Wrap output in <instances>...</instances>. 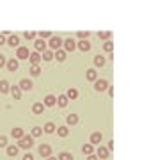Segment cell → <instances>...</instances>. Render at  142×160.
<instances>
[{
    "label": "cell",
    "mask_w": 142,
    "mask_h": 160,
    "mask_svg": "<svg viewBox=\"0 0 142 160\" xmlns=\"http://www.w3.org/2000/svg\"><path fill=\"white\" fill-rule=\"evenodd\" d=\"M48 50H51V52H55V50H61L62 48V39L59 38V36H51L50 38V41H48Z\"/></svg>",
    "instance_id": "cell-2"
},
{
    "label": "cell",
    "mask_w": 142,
    "mask_h": 160,
    "mask_svg": "<svg viewBox=\"0 0 142 160\" xmlns=\"http://www.w3.org/2000/svg\"><path fill=\"white\" fill-rule=\"evenodd\" d=\"M28 61L32 62V66H39V62H41V53H37V52H32V53L28 55Z\"/></svg>",
    "instance_id": "cell-12"
},
{
    "label": "cell",
    "mask_w": 142,
    "mask_h": 160,
    "mask_svg": "<svg viewBox=\"0 0 142 160\" xmlns=\"http://www.w3.org/2000/svg\"><path fill=\"white\" fill-rule=\"evenodd\" d=\"M53 57H55L59 62H62V61H66V52H64L62 48H61V50H55L53 52Z\"/></svg>",
    "instance_id": "cell-20"
},
{
    "label": "cell",
    "mask_w": 142,
    "mask_h": 160,
    "mask_svg": "<svg viewBox=\"0 0 142 160\" xmlns=\"http://www.w3.org/2000/svg\"><path fill=\"white\" fill-rule=\"evenodd\" d=\"M92 61H94V66H96V68H103V66H105V62H107V61H105V57H103V55H100V53H98V55H94V59H92Z\"/></svg>",
    "instance_id": "cell-16"
},
{
    "label": "cell",
    "mask_w": 142,
    "mask_h": 160,
    "mask_svg": "<svg viewBox=\"0 0 142 160\" xmlns=\"http://www.w3.org/2000/svg\"><path fill=\"white\" fill-rule=\"evenodd\" d=\"M103 50L108 52V53H114V43H112V41H105V45H103Z\"/></svg>",
    "instance_id": "cell-34"
},
{
    "label": "cell",
    "mask_w": 142,
    "mask_h": 160,
    "mask_svg": "<svg viewBox=\"0 0 142 160\" xmlns=\"http://www.w3.org/2000/svg\"><path fill=\"white\" fill-rule=\"evenodd\" d=\"M22 160H34V155L32 153H27V155H23V158Z\"/></svg>",
    "instance_id": "cell-40"
},
{
    "label": "cell",
    "mask_w": 142,
    "mask_h": 160,
    "mask_svg": "<svg viewBox=\"0 0 142 160\" xmlns=\"http://www.w3.org/2000/svg\"><path fill=\"white\" fill-rule=\"evenodd\" d=\"M9 82H7V80H0V92H2V94H6V92H9Z\"/></svg>",
    "instance_id": "cell-29"
},
{
    "label": "cell",
    "mask_w": 142,
    "mask_h": 160,
    "mask_svg": "<svg viewBox=\"0 0 142 160\" xmlns=\"http://www.w3.org/2000/svg\"><path fill=\"white\" fill-rule=\"evenodd\" d=\"M107 149H108V151H112V149H114V141H108V146H107Z\"/></svg>",
    "instance_id": "cell-44"
},
{
    "label": "cell",
    "mask_w": 142,
    "mask_h": 160,
    "mask_svg": "<svg viewBox=\"0 0 142 160\" xmlns=\"http://www.w3.org/2000/svg\"><path fill=\"white\" fill-rule=\"evenodd\" d=\"M55 132L59 137H68V133H69L68 126H59V128H55Z\"/></svg>",
    "instance_id": "cell-24"
},
{
    "label": "cell",
    "mask_w": 142,
    "mask_h": 160,
    "mask_svg": "<svg viewBox=\"0 0 142 160\" xmlns=\"http://www.w3.org/2000/svg\"><path fill=\"white\" fill-rule=\"evenodd\" d=\"M68 103H69V100L66 98V94H61V96H57V105L59 107H68Z\"/></svg>",
    "instance_id": "cell-21"
},
{
    "label": "cell",
    "mask_w": 142,
    "mask_h": 160,
    "mask_svg": "<svg viewBox=\"0 0 142 160\" xmlns=\"http://www.w3.org/2000/svg\"><path fill=\"white\" fill-rule=\"evenodd\" d=\"M39 73H41V68H39V66H32V68H30V75H34V77H37Z\"/></svg>",
    "instance_id": "cell-38"
},
{
    "label": "cell",
    "mask_w": 142,
    "mask_h": 160,
    "mask_svg": "<svg viewBox=\"0 0 142 160\" xmlns=\"http://www.w3.org/2000/svg\"><path fill=\"white\" fill-rule=\"evenodd\" d=\"M43 112H45V105H43V102H36V103H32V114L41 116Z\"/></svg>",
    "instance_id": "cell-9"
},
{
    "label": "cell",
    "mask_w": 142,
    "mask_h": 160,
    "mask_svg": "<svg viewBox=\"0 0 142 160\" xmlns=\"http://www.w3.org/2000/svg\"><path fill=\"white\" fill-rule=\"evenodd\" d=\"M4 66H6V57L0 53V68H4Z\"/></svg>",
    "instance_id": "cell-42"
},
{
    "label": "cell",
    "mask_w": 142,
    "mask_h": 160,
    "mask_svg": "<svg viewBox=\"0 0 142 160\" xmlns=\"http://www.w3.org/2000/svg\"><path fill=\"white\" fill-rule=\"evenodd\" d=\"M76 36H78V39H87V38L91 36V32H87V30H82V32H76Z\"/></svg>",
    "instance_id": "cell-37"
},
{
    "label": "cell",
    "mask_w": 142,
    "mask_h": 160,
    "mask_svg": "<svg viewBox=\"0 0 142 160\" xmlns=\"http://www.w3.org/2000/svg\"><path fill=\"white\" fill-rule=\"evenodd\" d=\"M39 39H46V38H51V32L50 30H43V32H37Z\"/></svg>",
    "instance_id": "cell-36"
},
{
    "label": "cell",
    "mask_w": 142,
    "mask_h": 160,
    "mask_svg": "<svg viewBox=\"0 0 142 160\" xmlns=\"http://www.w3.org/2000/svg\"><path fill=\"white\" fill-rule=\"evenodd\" d=\"M87 160H100V158H98L96 155L92 153V155H87Z\"/></svg>",
    "instance_id": "cell-43"
},
{
    "label": "cell",
    "mask_w": 142,
    "mask_h": 160,
    "mask_svg": "<svg viewBox=\"0 0 142 160\" xmlns=\"http://www.w3.org/2000/svg\"><path fill=\"white\" fill-rule=\"evenodd\" d=\"M18 87H20L22 91H30V89L34 87V84H32V80L23 78V80H20V84H18Z\"/></svg>",
    "instance_id": "cell-8"
},
{
    "label": "cell",
    "mask_w": 142,
    "mask_h": 160,
    "mask_svg": "<svg viewBox=\"0 0 142 160\" xmlns=\"http://www.w3.org/2000/svg\"><path fill=\"white\" fill-rule=\"evenodd\" d=\"M9 92L12 94V98H14V100H20V98H22V89H20L18 86L9 87Z\"/></svg>",
    "instance_id": "cell-18"
},
{
    "label": "cell",
    "mask_w": 142,
    "mask_h": 160,
    "mask_svg": "<svg viewBox=\"0 0 142 160\" xmlns=\"http://www.w3.org/2000/svg\"><path fill=\"white\" fill-rule=\"evenodd\" d=\"M7 146V137L6 135H0V148H6Z\"/></svg>",
    "instance_id": "cell-39"
},
{
    "label": "cell",
    "mask_w": 142,
    "mask_h": 160,
    "mask_svg": "<svg viewBox=\"0 0 142 160\" xmlns=\"http://www.w3.org/2000/svg\"><path fill=\"white\" fill-rule=\"evenodd\" d=\"M7 69H9V71H16L18 68H20V62H18L16 59H11V61H7Z\"/></svg>",
    "instance_id": "cell-19"
},
{
    "label": "cell",
    "mask_w": 142,
    "mask_h": 160,
    "mask_svg": "<svg viewBox=\"0 0 142 160\" xmlns=\"http://www.w3.org/2000/svg\"><path fill=\"white\" fill-rule=\"evenodd\" d=\"M11 135H12L14 139H18V141H20V139H22L23 135H25V132H23V128L16 126V128H12V130H11Z\"/></svg>",
    "instance_id": "cell-17"
},
{
    "label": "cell",
    "mask_w": 142,
    "mask_h": 160,
    "mask_svg": "<svg viewBox=\"0 0 142 160\" xmlns=\"http://www.w3.org/2000/svg\"><path fill=\"white\" fill-rule=\"evenodd\" d=\"M18 43H20V38H18L16 34H11L7 38V45L9 46H18Z\"/></svg>",
    "instance_id": "cell-23"
},
{
    "label": "cell",
    "mask_w": 142,
    "mask_h": 160,
    "mask_svg": "<svg viewBox=\"0 0 142 160\" xmlns=\"http://www.w3.org/2000/svg\"><path fill=\"white\" fill-rule=\"evenodd\" d=\"M110 36H112V32H108V30H103V32H100L98 34V38L103 41H110Z\"/></svg>",
    "instance_id": "cell-33"
},
{
    "label": "cell",
    "mask_w": 142,
    "mask_h": 160,
    "mask_svg": "<svg viewBox=\"0 0 142 160\" xmlns=\"http://www.w3.org/2000/svg\"><path fill=\"white\" fill-rule=\"evenodd\" d=\"M82 153H84V155H92V153H94V146H92L91 142L84 144V146H82Z\"/></svg>",
    "instance_id": "cell-25"
},
{
    "label": "cell",
    "mask_w": 142,
    "mask_h": 160,
    "mask_svg": "<svg viewBox=\"0 0 142 160\" xmlns=\"http://www.w3.org/2000/svg\"><path fill=\"white\" fill-rule=\"evenodd\" d=\"M85 75H87V80H91V82H94V80H96L98 78V75H96V69H87V73H85Z\"/></svg>",
    "instance_id": "cell-30"
},
{
    "label": "cell",
    "mask_w": 142,
    "mask_h": 160,
    "mask_svg": "<svg viewBox=\"0 0 142 160\" xmlns=\"http://www.w3.org/2000/svg\"><path fill=\"white\" fill-rule=\"evenodd\" d=\"M6 43H7V38H6L4 34H0V46H2V45H6Z\"/></svg>",
    "instance_id": "cell-41"
},
{
    "label": "cell",
    "mask_w": 142,
    "mask_h": 160,
    "mask_svg": "<svg viewBox=\"0 0 142 160\" xmlns=\"http://www.w3.org/2000/svg\"><path fill=\"white\" fill-rule=\"evenodd\" d=\"M108 155H110V151H108L105 146H98V149H96V157L98 158H108Z\"/></svg>",
    "instance_id": "cell-11"
},
{
    "label": "cell",
    "mask_w": 142,
    "mask_h": 160,
    "mask_svg": "<svg viewBox=\"0 0 142 160\" xmlns=\"http://www.w3.org/2000/svg\"><path fill=\"white\" fill-rule=\"evenodd\" d=\"M34 48H36V52H37V53H43V52L48 48V46H46L45 39H36V41H34Z\"/></svg>",
    "instance_id": "cell-10"
},
{
    "label": "cell",
    "mask_w": 142,
    "mask_h": 160,
    "mask_svg": "<svg viewBox=\"0 0 142 160\" xmlns=\"http://www.w3.org/2000/svg\"><path fill=\"white\" fill-rule=\"evenodd\" d=\"M62 45H64V48L62 50L68 53V52H73V50H76V41L73 39V38H68V39H64L62 41Z\"/></svg>",
    "instance_id": "cell-3"
},
{
    "label": "cell",
    "mask_w": 142,
    "mask_h": 160,
    "mask_svg": "<svg viewBox=\"0 0 142 160\" xmlns=\"http://www.w3.org/2000/svg\"><path fill=\"white\" fill-rule=\"evenodd\" d=\"M107 89H108V96L112 98L114 96V87H107Z\"/></svg>",
    "instance_id": "cell-45"
},
{
    "label": "cell",
    "mask_w": 142,
    "mask_h": 160,
    "mask_svg": "<svg viewBox=\"0 0 142 160\" xmlns=\"http://www.w3.org/2000/svg\"><path fill=\"white\" fill-rule=\"evenodd\" d=\"M6 151H7V155H9V157H16L18 155V151H20V148H18V146H14V144H12V146H6Z\"/></svg>",
    "instance_id": "cell-27"
},
{
    "label": "cell",
    "mask_w": 142,
    "mask_h": 160,
    "mask_svg": "<svg viewBox=\"0 0 142 160\" xmlns=\"http://www.w3.org/2000/svg\"><path fill=\"white\" fill-rule=\"evenodd\" d=\"M55 128H57V126L53 125L51 121H48V123L43 126V132H45V133H53V132H55Z\"/></svg>",
    "instance_id": "cell-26"
},
{
    "label": "cell",
    "mask_w": 142,
    "mask_h": 160,
    "mask_svg": "<svg viewBox=\"0 0 142 160\" xmlns=\"http://www.w3.org/2000/svg\"><path fill=\"white\" fill-rule=\"evenodd\" d=\"M57 160H73V155L68 153V151H62V153H59Z\"/></svg>",
    "instance_id": "cell-32"
},
{
    "label": "cell",
    "mask_w": 142,
    "mask_h": 160,
    "mask_svg": "<svg viewBox=\"0 0 142 160\" xmlns=\"http://www.w3.org/2000/svg\"><path fill=\"white\" fill-rule=\"evenodd\" d=\"M37 151H39V155H41V157H45V158H48V157L51 155V146H50V144H45V142H43V144L39 146V148H37Z\"/></svg>",
    "instance_id": "cell-5"
},
{
    "label": "cell",
    "mask_w": 142,
    "mask_h": 160,
    "mask_svg": "<svg viewBox=\"0 0 142 160\" xmlns=\"http://www.w3.org/2000/svg\"><path fill=\"white\" fill-rule=\"evenodd\" d=\"M66 125H68V126L78 125V116H76V114H68V116H66Z\"/></svg>",
    "instance_id": "cell-14"
},
{
    "label": "cell",
    "mask_w": 142,
    "mask_h": 160,
    "mask_svg": "<svg viewBox=\"0 0 142 160\" xmlns=\"http://www.w3.org/2000/svg\"><path fill=\"white\" fill-rule=\"evenodd\" d=\"M107 87H108V82L105 78H96V80H94V89H96L98 92L107 91Z\"/></svg>",
    "instance_id": "cell-4"
},
{
    "label": "cell",
    "mask_w": 142,
    "mask_h": 160,
    "mask_svg": "<svg viewBox=\"0 0 142 160\" xmlns=\"http://www.w3.org/2000/svg\"><path fill=\"white\" fill-rule=\"evenodd\" d=\"M23 38H25V39H28V41H32V39H36V32L27 30V32H23Z\"/></svg>",
    "instance_id": "cell-35"
},
{
    "label": "cell",
    "mask_w": 142,
    "mask_h": 160,
    "mask_svg": "<svg viewBox=\"0 0 142 160\" xmlns=\"http://www.w3.org/2000/svg\"><path fill=\"white\" fill-rule=\"evenodd\" d=\"M76 48L82 50V52H89L91 50V43H89L87 39H80V43H76Z\"/></svg>",
    "instance_id": "cell-13"
},
{
    "label": "cell",
    "mask_w": 142,
    "mask_h": 160,
    "mask_svg": "<svg viewBox=\"0 0 142 160\" xmlns=\"http://www.w3.org/2000/svg\"><path fill=\"white\" fill-rule=\"evenodd\" d=\"M46 160H57V157H51V155H50V157H48Z\"/></svg>",
    "instance_id": "cell-46"
},
{
    "label": "cell",
    "mask_w": 142,
    "mask_h": 160,
    "mask_svg": "<svg viewBox=\"0 0 142 160\" xmlns=\"http://www.w3.org/2000/svg\"><path fill=\"white\" fill-rule=\"evenodd\" d=\"M28 55H30V52H28L27 46H18V50H16V57L20 59V61H23V59H28Z\"/></svg>",
    "instance_id": "cell-6"
},
{
    "label": "cell",
    "mask_w": 142,
    "mask_h": 160,
    "mask_svg": "<svg viewBox=\"0 0 142 160\" xmlns=\"http://www.w3.org/2000/svg\"><path fill=\"white\" fill-rule=\"evenodd\" d=\"M16 146H18L20 149H30L32 146H34V137H30V135H27V133H25V135H23V137L18 141Z\"/></svg>",
    "instance_id": "cell-1"
},
{
    "label": "cell",
    "mask_w": 142,
    "mask_h": 160,
    "mask_svg": "<svg viewBox=\"0 0 142 160\" xmlns=\"http://www.w3.org/2000/svg\"><path fill=\"white\" fill-rule=\"evenodd\" d=\"M55 103H57V96H53V94H48V96L45 98L43 105H45V107H53Z\"/></svg>",
    "instance_id": "cell-15"
},
{
    "label": "cell",
    "mask_w": 142,
    "mask_h": 160,
    "mask_svg": "<svg viewBox=\"0 0 142 160\" xmlns=\"http://www.w3.org/2000/svg\"><path fill=\"white\" fill-rule=\"evenodd\" d=\"M51 59H53V52L46 48V50L41 53V61H51Z\"/></svg>",
    "instance_id": "cell-28"
},
{
    "label": "cell",
    "mask_w": 142,
    "mask_h": 160,
    "mask_svg": "<svg viewBox=\"0 0 142 160\" xmlns=\"http://www.w3.org/2000/svg\"><path fill=\"white\" fill-rule=\"evenodd\" d=\"M41 133H43V128H41V126H34V128L30 130V137H39Z\"/></svg>",
    "instance_id": "cell-31"
},
{
    "label": "cell",
    "mask_w": 142,
    "mask_h": 160,
    "mask_svg": "<svg viewBox=\"0 0 142 160\" xmlns=\"http://www.w3.org/2000/svg\"><path fill=\"white\" fill-rule=\"evenodd\" d=\"M89 141H91L92 146H96V144H101V141H103V133H101V132H92L91 137H89Z\"/></svg>",
    "instance_id": "cell-7"
},
{
    "label": "cell",
    "mask_w": 142,
    "mask_h": 160,
    "mask_svg": "<svg viewBox=\"0 0 142 160\" xmlns=\"http://www.w3.org/2000/svg\"><path fill=\"white\" fill-rule=\"evenodd\" d=\"M66 98H68V100H76V98H78V91L73 89V87H69L68 91H66Z\"/></svg>",
    "instance_id": "cell-22"
}]
</instances>
